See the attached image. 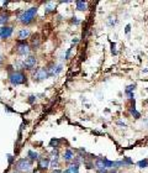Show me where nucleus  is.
I'll return each mask as SVG.
<instances>
[{"instance_id": "nucleus-1", "label": "nucleus", "mask_w": 148, "mask_h": 173, "mask_svg": "<svg viewBox=\"0 0 148 173\" xmlns=\"http://www.w3.org/2000/svg\"><path fill=\"white\" fill-rule=\"evenodd\" d=\"M36 14H37V8L36 6H33V8H30V9H27L26 11H24L20 16H19V21L21 22V24H30L33 19H35V16H36Z\"/></svg>"}, {"instance_id": "nucleus-2", "label": "nucleus", "mask_w": 148, "mask_h": 173, "mask_svg": "<svg viewBox=\"0 0 148 173\" xmlns=\"http://www.w3.org/2000/svg\"><path fill=\"white\" fill-rule=\"evenodd\" d=\"M10 82L13 85H20L26 83V75L22 72H14L10 74Z\"/></svg>"}, {"instance_id": "nucleus-3", "label": "nucleus", "mask_w": 148, "mask_h": 173, "mask_svg": "<svg viewBox=\"0 0 148 173\" xmlns=\"http://www.w3.org/2000/svg\"><path fill=\"white\" fill-rule=\"evenodd\" d=\"M15 167H16V169L19 172H29L31 169V167H32V163H31V161L29 158H21V159L18 161Z\"/></svg>"}, {"instance_id": "nucleus-4", "label": "nucleus", "mask_w": 148, "mask_h": 173, "mask_svg": "<svg viewBox=\"0 0 148 173\" xmlns=\"http://www.w3.org/2000/svg\"><path fill=\"white\" fill-rule=\"evenodd\" d=\"M48 77H49V75H48L46 68H37V69L32 73V79L36 80V82H42V80L47 79Z\"/></svg>"}, {"instance_id": "nucleus-5", "label": "nucleus", "mask_w": 148, "mask_h": 173, "mask_svg": "<svg viewBox=\"0 0 148 173\" xmlns=\"http://www.w3.org/2000/svg\"><path fill=\"white\" fill-rule=\"evenodd\" d=\"M36 64H37V58H36L35 56H30V57H27V58L24 61V67H25L27 70H32Z\"/></svg>"}, {"instance_id": "nucleus-6", "label": "nucleus", "mask_w": 148, "mask_h": 173, "mask_svg": "<svg viewBox=\"0 0 148 173\" xmlns=\"http://www.w3.org/2000/svg\"><path fill=\"white\" fill-rule=\"evenodd\" d=\"M16 52H18V54H20V56H26V54H29V52H30V47H29L27 43L21 42V43H19V45L16 46Z\"/></svg>"}, {"instance_id": "nucleus-7", "label": "nucleus", "mask_w": 148, "mask_h": 173, "mask_svg": "<svg viewBox=\"0 0 148 173\" xmlns=\"http://www.w3.org/2000/svg\"><path fill=\"white\" fill-rule=\"evenodd\" d=\"M13 35V27L9 26H4V27H0V38L6 40Z\"/></svg>"}, {"instance_id": "nucleus-8", "label": "nucleus", "mask_w": 148, "mask_h": 173, "mask_svg": "<svg viewBox=\"0 0 148 173\" xmlns=\"http://www.w3.org/2000/svg\"><path fill=\"white\" fill-rule=\"evenodd\" d=\"M47 69V73H48V75L49 77H52V75H57L60 70H62V66L60 64H58V66H56V64H51L48 68H46Z\"/></svg>"}, {"instance_id": "nucleus-9", "label": "nucleus", "mask_w": 148, "mask_h": 173, "mask_svg": "<svg viewBox=\"0 0 148 173\" xmlns=\"http://www.w3.org/2000/svg\"><path fill=\"white\" fill-rule=\"evenodd\" d=\"M49 162H51V161H49L48 158H40V159H38V168L42 169V171H43V169H47V168L49 167Z\"/></svg>"}, {"instance_id": "nucleus-10", "label": "nucleus", "mask_w": 148, "mask_h": 173, "mask_svg": "<svg viewBox=\"0 0 148 173\" xmlns=\"http://www.w3.org/2000/svg\"><path fill=\"white\" fill-rule=\"evenodd\" d=\"M63 173H79V166L78 164H72Z\"/></svg>"}, {"instance_id": "nucleus-11", "label": "nucleus", "mask_w": 148, "mask_h": 173, "mask_svg": "<svg viewBox=\"0 0 148 173\" xmlns=\"http://www.w3.org/2000/svg\"><path fill=\"white\" fill-rule=\"evenodd\" d=\"M30 30L29 29H22V30H20V32H19V40H25V38H27L29 36H30Z\"/></svg>"}, {"instance_id": "nucleus-12", "label": "nucleus", "mask_w": 148, "mask_h": 173, "mask_svg": "<svg viewBox=\"0 0 148 173\" xmlns=\"http://www.w3.org/2000/svg\"><path fill=\"white\" fill-rule=\"evenodd\" d=\"M76 5H77V9H78L79 11H84V10H87V8H88V5H87L85 2H77Z\"/></svg>"}, {"instance_id": "nucleus-13", "label": "nucleus", "mask_w": 148, "mask_h": 173, "mask_svg": "<svg viewBox=\"0 0 148 173\" xmlns=\"http://www.w3.org/2000/svg\"><path fill=\"white\" fill-rule=\"evenodd\" d=\"M74 158V153L72 152V150H65L64 152V159L65 161H72Z\"/></svg>"}, {"instance_id": "nucleus-14", "label": "nucleus", "mask_w": 148, "mask_h": 173, "mask_svg": "<svg viewBox=\"0 0 148 173\" xmlns=\"http://www.w3.org/2000/svg\"><path fill=\"white\" fill-rule=\"evenodd\" d=\"M9 21V15L8 14H2L0 15V25H5Z\"/></svg>"}, {"instance_id": "nucleus-15", "label": "nucleus", "mask_w": 148, "mask_h": 173, "mask_svg": "<svg viewBox=\"0 0 148 173\" xmlns=\"http://www.w3.org/2000/svg\"><path fill=\"white\" fill-rule=\"evenodd\" d=\"M137 166H138L139 168H147V167H148V159H147V158L141 159L139 162H137Z\"/></svg>"}, {"instance_id": "nucleus-16", "label": "nucleus", "mask_w": 148, "mask_h": 173, "mask_svg": "<svg viewBox=\"0 0 148 173\" xmlns=\"http://www.w3.org/2000/svg\"><path fill=\"white\" fill-rule=\"evenodd\" d=\"M53 9H54V4H53V3H47V4H46V10H45V13L48 14V13H51Z\"/></svg>"}, {"instance_id": "nucleus-17", "label": "nucleus", "mask_w": 148, "mask_h": 173, "mask_svg": "<svg viewBox=\"0 0 148 173\" xmlns=\"http://www.w3.org/2000/svg\"><path fill=\"white\" fill-rule=\"evenodd\" d=\"M27 156L30 157V159H37V158H38V155H37V152H33L32 150H30V151L27 152Z\"/></svg>"}, {"instance_id": "nucleus-18", "label": "nucleus", "mask_w": 148, "mask_h": 173, "mask_svg": "<svg viewBox=\"0 0 148 173\" xmlns=\"http://www.w3.org/2000/svg\"><path fill=\"white\" fill-rule=\"evenodd\" d=\"M134 88H136V85H134V84H131V85H128L127 88L125 89V93H126V94H131V93H133Z\"/></svg>"}, {"instance_id": "nucleus-19", "label": "nucleus", "mask_w": 148, "mask_h": 173, "mask_svg": "<svg viewBox=\"0 0 148 173\" xmlns=\"http://www.w3.org/2000/svg\"><path fill=\"white\" fill-rule=\"evenodd\" d=\"M122 162H123V164H125V166H130V164H133V161H132V159H131L130 157H123Z\"/></svg>"}, {"instance_id": "nucleus-20", "label": "nucleus", "mask_w": 148, "mask_h": 173, "mask_svg": "<svg viewBox=\"0 0 148 173\" xmlns=\"http://www.w3.org/2000/svg\"><path fill=\"white\" fill-rule=\"evenodd\" d=\"M131 114L134 116V119H139V118H141V114H139L136 109H131Z\"/></svg>"}, {"instance_id": "nucleus-21", "label": "nucleus", "mask_w": 148, "mask_h": 173, "mask_svg": "<svg viewBox=\"0 0 148 173\" xmlns=\"http://www.w3.org/2000/svg\"><path fill=\"white\" fill-rule=\"evenodd\" d=\"M111 53L112 54H117V52H116V45L114 42H111Z\"/></svg>"}, {"instance_id": "nucleus-22", "label": "nucleus", "mask_w": 148, "mask_h": 173, "mask_svg": "<svg viewBox=\"0 0 148 173\" xmlns=\"http://www.w3.org/2000/svg\"><path fill=\"white\" fill-rule=\"evenodd\" d=\"M52 167L57 169V167H58V158H53L52 159Z\"/></svg>"}, {"instance_id": "nucleus-23", "label": "nucleus", "mask_w": 148, "mask_h": 173, "mask_svg": "<svg viewBox=\"0 0 148 173\" xmlns=\"http://www.w3.org/2000/svg\"><path fill=\"white\" fill-rule=\"evenodd\" d=\"M73 22L76 24V25H78V24L80 22V21H79V20H77V18H73Z\"/></svg>"}, {"instance_id": "nucleus-24", "label": "nucleus", "mask_w": 148, "mask_h": 173, "mask_svg": "<svg viewBox=\"0 0 148 173\" xmlns=\"http://www.w3.org/2000/svg\"><path fill=\"white\" fill-rule=\"evenodd\" d=\"M130 30H131V25H127V26H126V34H128Z\"/></svg>"}, {"instance_id": "nucleus-25", "label": "nucleus", "mask_w": 148, "mask_h": 173, "mask_svg": "<svg viewBox=\"0 0 148 173\" xmlns=\"http://www.w3.org/2000/svg\"><path fill=\"white\" fill-rule=\"evenodd\" d=\"M70 51H72V48H69V50L67 51V53H65V58H68V57H69V54H70Z\"/></svg>"}, {"instance_id": "nucleus-26", "label": "nucleus", "mask_w": 148, "mask_h": 173, "mask_svg": "<svg viewBox=\"0 0 148 173\" xmlns=\"http://www.w3.org/2000/svg\"><path fill=\"white\" fill-rule=\"evenodd\" d=\"M52 173H63V172H62L60 169H54V171H53Z\"/></svg>"}, {"instance_id": "nucleus-27", "label": "nucleus", "mask_w": 148, "mask_h": 173, "mask_svg": "<svg viewBox=\"0 0 148 173\" xmlns=\"http://www.w3.org/2000/svg\"><path fill=\"white\" fill-rule=\"evenodd\" d=\"M78 41H79V40L76 38V40H73V41H72V43H73V45H76V43H78Z\"/></svg>"}, {"instance_id": "nucleus-28", "label": "nucleus", "mask_w": 148, "mask_h": 173, "mask_svg": "<svg viewBox=\"0 0 148 173\" xmlns=\"http://www.w3.org/2000/svg\"><path fill=\"white\" fill-rule=\"evenodd\" d=\"M117 124H119V125H121V126H123V127L126 126V125H125V123H122V121H117Z\"/></svg>"}, {"instance_id": "nucleus-29", "label": "nucleus", "mask_w": 148, "mask_h": 173, "mask_svg": "<svg viewBox=\"0 0 148 173\" xmlns=\"http://www.w3.org/2000/svg\"><path fill=\"white\" fill-rule=\"evenodd\" d=\"M9 162H10V163L13 162V156H10V155H9Z\"/></svg>"}, {"instance_id": "nucleus-30", "label": "nucleus", "mask_w": 148, "mask_h": 173, "mask_svg": "<svg viewBox=\"0 0 148 173\" xmlns=\"http://www.w3.org/2000/svg\"><path fill=\"white\" fill-rule=\"evenodd\" d=\"M0 64H2V56H0Z\"/></svg>"}, {"instance_id": "nucleus-31", "label": "nucleus", "mask_w": 148, "mask_h": 173, "mask_svg": "<svg viewBox=\"0 0 148 173\" xmlns=\"http://www.w3.org/2000/svg\"><path fill=\"white\" fill-rule=\"evenodd\" d=\"M33 173H40V172H38V171H36V172H33Z\"/></svg>"}, {"instance_id": "nucleus-32", "label": "nucleus", "mask_w": 148, "mask_h": 173, "mask_svg": "<svg viewBox=\"0 0 148 173\" xmlns=\"http://www.w3.org/2000/svg\"><path fill=\"white\" fill-rule=\"evenodd\" d=\"M14 173H16V172H14Z\"/></svg>"}]
</instances>
